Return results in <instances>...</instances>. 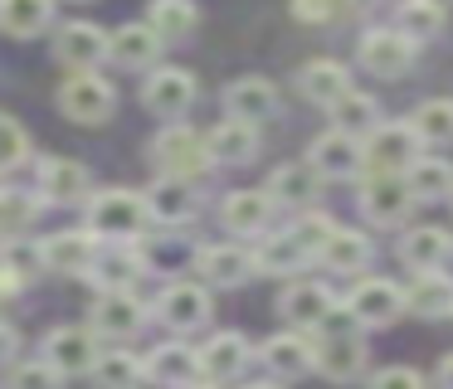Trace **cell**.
<instances>
[{
    "instance_id": "cell-4",
    "label": "cell",
    "mask_w": 453,
    "mask_h": 389,
    "mask_svg": "<svg viewBox=\"0 0 453 389\" xmlns=\"http://www.w3.org/2000/svg\"><path fill=\"white\" fill-rule=\"evenodd\" d=\"M424 161V136L414 132V122H390L375 136H365V171L371 175H410Z\"/></svg>"
},
{
    "instance_id": "cell-31",
    "label": "cell",
    "mask_w": 453,
    "mask_h": 389,
    "mask_svg": "<svg viewBox=\"0 0 453 389\" xmlns=\"http://www.w3.org/2000/svg\"><path fill=\"white\" fill-rule=\"evenodd\" d=\"M371 258H375V243H371V233H361V229H336L322 248V263L332 272H365Z\"/></svg>"
},
{
    "instance_id": "cell-40",
    "label": "cell",
    "mask_w": 453,
    "mask_h": 389,
    "mask_svg": "<svg viewBox=\"0 0 453 389\" xmlns=\"http://www.w3.org/2000/svg\"><path fill=\"white\" fill-rule=\"evenodd\" d=\"M404 180H410L414 200H453V165L443 156H424Z\"/></svg>"
},
{
    "instance_id": "cell-33",
    "label": "cell",
    "mask_w": 453,
    "mask_h": 389,
    "mask_svg": "<svg viewBox=\"0 0 453 389\" xmlns=\"http://www.w3.org/2000/svg\"><path fill=\"white\" fill-rule=\"evenodd\" d=\"M54 19V0H0V29L11 39H35Z\"/></svg>"
},
{
    "instance_id": "cell-26",
    "label": "cell",
    "mask_w": 453,
    "mask_h": 389,
    "mask_svg": "<svg viewBox=\"0 0 453 389\" xmlns=\"http://www.w3.org/2000/svg\"><path fill=\"white\" fill-rule=\"evenodd\" d=\"M404 301H410V311H414V317H424V321L453 317V278L443 268L414 272V282L404 287Z\"/></svg>"
},
{
    "instance_id": "cell-9",
    "label": "cell",
    "mask_w": 453,
    "mask_h": 389,
    "mask_svg": "<svg viewBox=\"0 0 453 389\" xmlns=\"http://www.w3.org/2000/svg\"><path fill=\"white\" fill-rule=\"evenodd\" d=\"M44 360H50L59 375H93L103 360L98 346V331H83V326H59L44 336Z\"/></svg>"
},
{
    "instance_id": "cell-11",
    "label": "cell",
    "mask_w": 453,
    "mask_h": 389,
    "mask_svg": "<svg viewBox=\"0 0 453 389\" xmlns=\"http://www.w3.org/2000/svg\"><path fill=\"white\" fill-rule=\"evenodd\" d=\"M414 190L410 180H400V175H371L361 190V214L375 224V229H390V224H404L414 210Z\"/></svg>"
},
{
    "instance_id": "cell-19",
    "label": "cell",
    "mask_w": 453,
    "mask_h": 389,
    "mask_svg": "<svg viewBox=\"0 0 453 389\" xmlns=\"http://www.w3.org/2000/svg\"><path fill=\"white\" fill-rule=\"evenodd\" d=\"M196 272L210 287H239L258 272V258L249 248H234V243H210V248L196 253Z\"/></svg>"
},
{
    "instance_id": "cell-50",
    "label": "cell",
    "mask_w": 453,
    "mask_h": 389,
    "mask_svg": "<svg viewBox=\"0 0 453 389\" xmlns=\"http://www.w3.org/2000/svg\"><path fill=\"white\" fill-rule=\"evenodd\" d=\"M196 389H219V385H215V379H200V385H196Z\"/></svg>"
},
{
    "instance_id": "cell-23",
    "label": "cell",
    "mask_w": 453,
    "mask_h": 389,
    "mask_svg": "<svg viewBox=\"0 0 453 389\" xmlns=\"http://www.w3.org/2000/svg\"><path fill=\"white\" fill-rule=\"evenodd\" d=\"M400 258L410 263L414 272H434L453 258V233L439 229V224H414L400 239Z\"/></svg>"
},
{
    "instance_id": "cell-5",
    "label": "cell",
    "mask_w": 453,
    "mask_h": 389,
    "mask_svg": "<svg viewBox=\"0 0 453 389\" xmlns=\"http://www.w3.org/2000/svg\"><path fill=\"white\" fill-rule=\"evenodd\" d=\"M118 107V88L103 73H69L59 83V112L79 126H103Z\"/></svg>"
},
{
    "instance_id": "cell-7",
    "label": "cell",
    "mask_w": 453,
    "mask_h": 389,
    "mask_svg": "<svg viewBox=\"0 0 453 389\" xmlns=\"http://www.w3.org/2000/svg\"><path fill=\"white\" fill-rule=\"evenodd\" d=\"M54 54H59V64L69 73H98L103 58H112V34H103L88 19H69L59 29V39H54Z\"/></svg>"
},
{
    "instance_id": "cell-18",
    "label": "cell",
    "mask_w": 453,
    "mask_h": 389,
    "mask_svg": "<svg viewBox=\"0 0 453 389\" xmlns=\"http://www.w3.org/2000/svg\"><path fill=\"white\" fill-rule=\"evenodd\" d=\"M210 317H215L210 292L196 287V282H176V287H166L157 297V321H166L171 331H200Z\"/></svg>"
},
{
    "instance_id": "cell-43",
    "label": "cell",
    "mask_w": 453,
    "mask_h": 389,
    "mask_svg": "<svg viewBox=\"0 0 453 389\" xmlns=\"http://www.w3.org/2000/svg\"><path fill=\"white\" fill-rule=\"evenodd\" d=\"M342 229V224L332 219V214H322V210H312V214H303V219L293 224V233H297V243H303L312 258H322V248H326V239Z\"/></svg>"
},
{
    "instance_id": "cell-47",
    "label": "cell",
    "mask_w": 453,
    "mask_h": 389,
    "mask_svg": "<svg viewBox=\"0 0 453 389\" xmlns=\"http://www.w3.org/2000/svg\"><path fill=\"white\" fill-rule=\"evenodd\" d=\"M20 355V331H15V321H5V360Z\"/></svg>"
},
{
    "instance_id": "cell-46",
    "label": "cell",
    "mask_w": 453,
    "mask_h": 389,
    "mask_svg": "<svg viewBox=\"0 0 453 389\" xmlns=\"http://www.w3.org/2000/svg\"><path fill=\"white\" fill-rule=\"evenodd\" d=\"M371 389H424V375L410 365H390V370H375Z\"/></svg>"
},
{
    "instance_id": "cell-24",
    "label": "cell",
    "mask_w": 453,
    "mask_h": 389,
    "mask_svg": "<svg viewBox=\"0 0 453 389\" xmlns=\"http://www.w3.org/2000/svg\"><path fill=\"white\" fill-rule=\"evenodd\" d=\"M244 365H249V340L239 336V331H215V336L200 346V370H205V379H215V385L244 375Z\"/></svg>"
},
{
    "instance_id": "cell-36",
    "label": "cell",
    "mask_w": 453,
    "mask_h": 389,
    "mask_svg": "<svg viewBox=\"0 0 453 389\" xmlns=\"http://www.w3.org/2000/svg\"><path fill=\"white\" fill-rule=\"evenodd\" d=\"M254 258H258V272H278V278H283V272H303L307 263H312V253H307L303 243H297V233L288 229V233H273V239L264 233Z\"/></svg>"
},
{
    "instance_id": "cell-14",
    "label": "cell",
    "mask_w": 453,
    "mask_h": 389,
    "mask_svg": "<svg viewBox=\"0 0 453 389\" xmlns=\"http://www.w3.org/2000/svg\"><path fill=\"white\" fill-rule=\"evenodd\" d=\"M346 307L356 311L361 326H390L400 311H410V301H404V287H395L390 278H361L346 297Z\"/></svg>"
},
{
    "instance_id": "cell-16",
    "label": "cell",
    "mask_w": 453,
    "mask_h": 389,
    "mask_svg": "<svg viewBox=\"0 0 453 389\" xmlns=\"http://www.w3.org/2000/svg\"><path fill=\"white\" fill-rule=\"evenodd\" d=\"M258 355H264L273 379H303L317 370V340L303 336V331H283V336H268Z\"/></svg>"
},
{
    "instance_id": "cell-45",
    "label": "cell",
    "mask_w": 453,
    "mask_h": 389,
    "mask_svg": "<svg viewBox=\"0 0 453 389\" xmlns=\"http://www.w3.org/2000/svg\"><path fill=\"white\" fill-rule=\"evenodd\" d=\"M0 126H5V171H20L25 161H30V136H25L20 117H0Z\"/></svg>"
},
{
    "instance_id": "cell-20",
    "label": "cell",
    "mask_w": 453,
    "mask_h": 389,
    "mask_svg": "<svg viewBox=\"0 0 453 389\" xmlns=\"http://www.w3.org/2000/svg\"><path fill=\"white\" fill-rule=\"evenodd\" d=\"M40 253H44V268L50 272H93V263H98V233L93 229L50 233L40 243Z\"/></svg>"
},
{
    "instance_id": "cell-37",
    "label": "cell",
    "mask_w": 453,
    "mask_h": 389,
    "mask_svg": "<svg viewBox=\"0 0 453 389\" xmlns=\"http://www.w3.org/2000/svg\"><path fill=\"white\" fill-rule=\"evenodd\" d=\"M332 122H336V132H346V136H356V141H365V136H375L380 132V103L375 97H365V93H351L346 103H336L332 107Z\"/></svg>"
},
{
    "instance_id": "cell-27",
    "label": "cell",
    "mask_w": 453,
    "mask_h": 389,
    "mask_svg": "<svg viewBox=\"0 0 453 389\" xmlns=\"http://www.w3.org/2000/svg\"><path fill=\"white\" fill-rule=\"evenodd\" d=\"M142 272H147V258H142L132 243H112L108 253H98L88 278L98 282L103 292H132V282H137Z\"/></svg>"
},
{
    "instance_id": "cell-3",
    "label": "cell",
    "mask_w": 453,
    "mask_h": 389,
    "mask_svg": "<svg viewBox=\"0 0 453 389\" xmlns=\"http://www.w3.org/2000/svg\"><path fill=\"white\" fill-rule=\"evenodd\" d=\"M151 165H157L161 175H176V180L196 185L200 175H210L219 161H215V151H210V136H200V132H190V126L171 122L166 132L151 141Z\"/></svg>"
},
{
    "instance_id": "cell-39",
    "label": "cell",
    "mask_w": 453,
    "mask_h": 389,
    "mask_svg": "<svg viewBox=\"0 0 453 389\" xmlns=\"http://www.w3.org/2000/svg\"><path fill=\"white\" fill-rule=\"evenodd\" d=\"M414 132L424 136V146H453V97H429L414 107Z\"/></svg>"
},
{
    "instance_id": "cell-32",
    "label": "cell",
    "mask_w": 453,
    "mask_h": 389,
    "mask_svg": "<svg viewBox=\"0 0 453 389\" xmlns=\"http://www.w3.org/2000/svg\"><path fill=\"white\" fill-rule=\"evenodd\" d=\"M317 180H322V175H317L307 161H293V165H278V171L268 175L264 190L273 194V204H293V210H303V204H312Z\"/></svg>"
},
{
    "instance_id": "cell-6",
    "label": "cell",
    "mask_w": 453,
    "mask_h": 389,
    "mask_svg": "<svg viewBox=\"0 0 453 389\" xmlns=\"http://www.w3.org/2000/svg\"><path fill=\"white\" fill-rule=\"evenodd\" d=\"M356 58H361V68L375 78H404L414 68V58H419V44H414L404 29H365Z\"/></svg>"
},
{
    "instance_id": "cell-41",
    "label": "cell",
    "mask_w": 453,
    "mask_h": 389,
    "mask_svg": "<svg viewBox=\"0 0 453 389\" xmlns=\"http://www.w3.org/2000/svg\"><path fill=\"white\" fill-rule=\"evenodd\" d=\"M356 10H361V0H293V19L297 25H312V29L346 25Z\"/></svg>"
},
{
    "instance_id": "cell-28",
    "label": "cell",
    "mask_w": 453,
    "mask_h": 389,
    "mask_svg": "<svg viewBox=\"0 0 453 389\" xmlns=\"http://www.w3.org/2000/svg\"><path fill=\"white\" fill-rule=\"evenodd\" d=\"M161 49H166V39L151 25H122L112 34V64L118 68H157Z\"/></svg>"
},
{
    "instance_id": "cell-29",
    "label": "cell",
    "mask_w": 453,
    "mask_h": 389,
    "mask_svg": "<svg viewBox=\"0 0 453 389\" xmlns=\"http://www.w3.org/2000/svg\"><path fill=\"white\" fill-rule=\"evenodd\" d=\"M40 194H50L54 204H73L88 194V171L69 156H50L40 161Z\"/></svg>"
},
{
    "instance_id": "cell-48",
    "label": "cell",
    "mask_w": 453,
    "mask_h": 389,
    "mask_svg": "<svg viewBox=\"0 0 453 389\" xmlns=\"http://www.w3.org/2000/svg\"><path fill=\"white\" fill-rule=\"evenodd\" d=\"M439 389H453V355L439 360Z\"/></svg>"
},
{
    "instance_id": "cell-49",
    "label": "cell",
    "mask_w": 453,
    "mask_h": 389,
    "mask_svg": "<svg viewBox=\"0 0 453 389\" xmlns=\"http://www.w3.org/2000/svg\"><path fill=\"white\" fill-rule=\"evenodd\" d=\"M244 389H283L278 379H254V385H244Z\"/></svg>"
},
{
    "instance_id": "cell-35",
    "label": "cell",
    "mask_w": 453,
    "mask_h": 389,
    "mask_svg": "<svg viewBox=\"0 0 453 389\" xmlns=\"http://www.w3.org/2000/svg\"><path fill=\"white\" fill-rule=\"evenodd\" d=\"M443 25H449V10H443V0H400V10H395V29H404L414 44L443 34Z\"/></svg>"
},
{
    "instance_id": "cell-2",
    "label": "cell",
    "mask_w": 453,
    "mask_h": 389,
    "mask_svg": "<svg viewBox=\"0 0 453 389\" xmlns=\"http://www.w3.org/2000/svg\"><path fill=\"white\" fill-rule=\"evenodd\" d=\"M151 224V210H147V194L137 190H98L88 200V229L98 239H112V243H137Z\"/></svg>"
},
{
    "instance_id": "cell-8",
    "label": "cell",
    "mask_w": 453,
    "mask_h": 389,
    "mask_svg": "<svg viewBox=\"0 0 453 389\" xmlns=\"http://www.w3.org/2000/svg\"><path fill=\"white\" fill-rule=\"evenodd\" d=\"M307 165H312L322 180H356V175L365 171V141H356V136L346 132H322L312 146H307Z\"/></svg>"
},
{
    "instance_id": "cell-44",
    "label": "cell",
    "mask_w": 453,
    "mask_h": 389,
    "mask_svg": "<svg viewBox=\"0 0 453 389\" xmlns=\"http://www.w3.org/2000/svg\"><path fill=\"white\" fill-rule=\"evenodd\" d=\"M5 389H64V375L50 360H35V365H11Z\"/></svg>"
},
{
    "instance_id": "cell-13",
    "label": "cell",
    "mask_w": 453,
    "mask_h": 389,
    "mask_svg": "<svg viewBox=\"0 0 453 389\" xmlns=\"http://www.w3.org/2000/svg\"><path fill=\"white\" fill-rule=\"evenodd\" d=\"M278 311H283L288 321H293L297 331H322L326 321H332V311H336V292L326 287V282H312V278H297L293 287L278 297Z\"/></svg>"
},
{
    "instance_id": "cell-42",
    "label": "cell",
    "mask_w": 453,
    "mask_h": 389,
    "mask_svg": "<svg viewBox=\"0 0 453 389\" xmlns=\"http://www.w3.org/2000/svg\"><path fill=\"white\" fill-rule=\"evenodd\" d=\"M0 210H5V239H25V229L40 224V194L11 185V190L0 194Z\"/></svg>"
},
{
    "instance_id": "cell-38",
    "label": "cell",
    "mask_w": 453,
    "mask_h": 389,
    "mask_svg": "<svg viewBox=\"0 0 453 389\" xmlns=\"http://www.w3.org/2000/svg\"><path fill=\"white\" fill-rule=\"evenodd\" d=\"M93 379H98V389H137L142 379H147V360H142L137 350H122V346L103 350Z\"/></svg>"
},
{
    "instance_id": "cell-15",
    "label": "cell",
    "mask_w": 453,
    "mask_h": 389,
    "mask_svg": "<svg viewBox=\"0 0 453 389\" xmlns=\"http://www.w3.org/2000/svg\"><path fill=\"white\" fill-rule=\"evenodd\" d=\"M219 224L239 239H264L273 224V194L268 190H229L219 204Z\"/></svg>"
},
{
    "instance_id": "cell-10",
    "label": "cell",
    "mask_w": 453,
    "mask_h": 389,
    "mask_svg": "<svg viewBox=\"0 0 453 389\" xmlns=\"http://www.w3.org/2000/svg\"><path fill=\"white\" fill-rule=\"evenodd\" d=\"M142 103H147V112L176 122V117H186L190 103H196V73H186V68H176V64L151 68V78L142 83Z\"/></svg>"
},
{
    "instance_id": "cell-30",
    "label": "cell",
    "mask_w": 453,
    "mask_h": 389,
    "mask_svg": "<svg viewBox=\"0 0 453 389\" xmlns=\"http://www.w3.org/2000/svg\"><path fill=\"white\" fill-rule=\"evenodd\" d=\"M210 151H215L219 165H249V161L258 156V126L225 117V122L210 132Z\"/></svg>"
},
{
    "instance_id": "cell-12",
    "label": "cell",
    "mask_w": 453,
    "mask_h": 389,
    "mask_svg": "<svg viewBox=\"0 0 453 389\" xmlns=\"http://www.w3.org/2000/svg\"><path fill=\"white\" fill-rule=\"evenodd\" d=\"M147 326V307H142L132 292H98V301H93V317H88V331H98V336L108 340H132L137 331Z\"/></svg>"
},
{
    "instance_id": "cell-34",
    "label": "cell",
    "mask_w": 453,
    "mask_h": 389,
    "mask_svg": "<svg viewBox=\"0 0 453 389\" xmlns=\"http://www.w3.org/2000/svg\"><path fill=\"white\" fill-rule=\"evenodd\" d=\"M147 25L157 29L166 44H180L186 34H196L200 10H196V0H151V5H147Z\"/></svg>"
},
{
    "instance_id": "cell-1",
    "label": "cell",
    "mask_w": 453,
    "mask_h": 389,
    "mask_svg": "<svg viewBox=\"0 0 453 389\" xmlns=\"http://www.w3.org/2000/svg\"><path fill=\"white\" fill-rule=\"evenodd\" d=\"M365 360H371V350H365V340H361V321H356V311L336 307L332 321L317 331V375L346 385V379H356L365 370Z\"/></svg>"
},
{
    "instance_id": "cell-25",
    "label": "cell",
    "mask_w": 453,
    "mask_h": 389,
    "mask_svg": "<svg viewBox=\"0 0 453 389\" xmlns=\"http://www.w3.org/2000/svg\"><path fill=\"white\" fill-rule=\"evenodd\" d=\"M147 210L157 224H186L196 219L200 200H196V185L176 180V175H157V185L147 190Z\"/></svg>"
},
{
    "instance_id": "cell-17",
    "label": "cell",
    "mask_w": 453,
    "mask_h": 389,
    "mask_svg": "<svg viewBox=\"0 0 453 389\" xmlns=\"http://www.w3.org/2000/svg\"><path fill=\"white\" fill-rule=\"evenodd\" d=\"M147 379H157L161 389H196L200 379H205V370H200V346H180V340L157 346L147 355Z\"/></svg>"
},
{
    "instance_id": "cell-21",
    "label": "cell",
    "mask_w": 453,
    "mask_h": 389,
    "mask_svg": "<svg viewBox=\"0 0 453 389\" xmlns=\"http://www.w3.org/2000/svg\"><path fill=\"white\" fill-rule=\"evenodd\" d=\"M297 88H303L307 103L326 107V112L356 93V88H351V73H346V64H336V58H312V64H303V68H297Z\"/></svg>"
},
{
    "instance_id": "cell-22",
    "label": "cell",
    "mask_w": 453,
    "mask_h": 389,
    "mask_svg": "<svg viewBox=\"0 0 453 389\" xmlns=\"http://www.w3.org/2000/svg\"><path fill=\"white\" fill-rule=\"evenodd\" d=\"M225 112L234 117V122H254V126L268 122V117L278 112V88L258 73L234 78V83L225 88Z\"/></svg>"
}]
</instances>
